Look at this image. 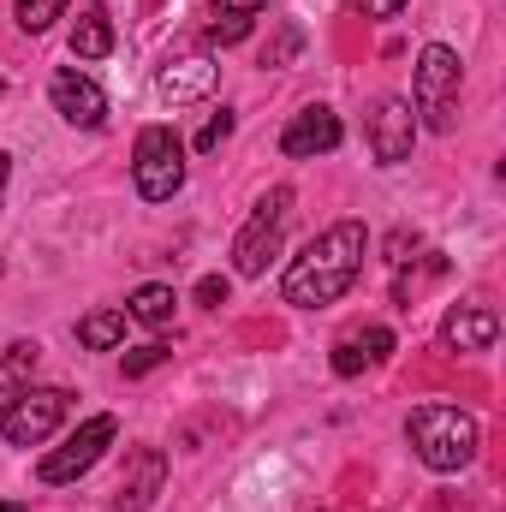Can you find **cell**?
Here are the masks:
<instances>
[{
    "label": "cell",
    "instance_id": "6da1fadb",
    "mask_svg": "<svg viewBox=\"0 0 506 512\" xmlns=\"http://www.w3.org/2000/svg\"><path fill=\"white\" fill-rule=\"evenodd\" d=\"M364 251H370V227L364 221H334L328 233H316L304 251L286 262L280 274V298L298 304V310H328L340 304L358 274H364Z\"/></svg>",
    "mask_w": 506,
    "mask_h": 512
},
{
    "label": "cell",
    "instance_id": "9c48e42d",
    "mask_svg": "<svg viewBox=\"0 0 506 512\" xmlns=\"http://www.w3.org/2000/svg\"><path fill=\"white\" fill-rule=\"evenodd\" d=\"M48 102H54V114L66 120V126L78 131H96L108 120V96L96 90V78H84V72H54V84H48Z\"/></svg>",
    "mask_w": 506,
    "mask_h": 512
},
{
    "label": "cell",
    "instance_id": "484cf974",
    "mask_svg": "<svg viewBox=\"0 0 506 512\" xmlns=\"http://www.w3.org/2000/svg\"><path fill=\"white\" fill-rule=\"evenodd\" d=\"M364 6V18H399L405 12V0H358Z\"/></svg>",
    "mask_w": 506,
    "mask_h": 512
},
{
    "label": "cell",
    "instance_id": "f546056e",
    "mask_svg": "<svg viewBox=\"0 0 506 512\" xmlns=\"http://www.w3.org/2000/svg\"><path fill=\"white\" fill-rule=\"evenodd\" d=\"M0 96H6V84H0Z\"/></svg>",
    "mask_w": 506,
    "mask_h": 512
},
{
    "label": "cell",
    "instance_id": "4316f807",
    "mask_svg": "<svg viewBox=\"0 0 506 512\" xmlns=\"http://www.w3.org/2000/svg\"><path fill=\"white\" fill-rule=\"evenodd\" d=\"M221 6H227V12H251V18H256V12H262L268 0H221Z\"/></svg>",
    "mask_w": 506,
    "mask_h": 512
},
{
    "label": "cell",
    "instance_id": "8992f818",
    "mask_svg": "<svg viewBox=\"0 0 506 512\" xmlns=\"http://www.w3.org/2000/svg\"><path fill=\"white\" fill-rule=\"evenodd\" d=\"M286 221H292V191L286 185H274L262 203H256V215L245 221V233L233 239V268L256 280V274H268V256L280 251V239H286Z\"/></svg>",
    "mask_w": 506,
    "mask_h": 512
},
{
    "label": "cell",
    "instance_id": "52a82bcc",
    "mask_svg": "<svg viewBox=\"0 0 506 512\" xmlns=\"http://www.w3.org/2000/svg\"><path fill=\"white\" fill-rule=\"evenodd\" d=\"M60 423H66V393L60 387H24L0 417V435L12 447H42Z\"/></svg>",
    "mask_w": 506,
    "mask_h": 512
},
{
    "label": "cell",
    "instance_id": "2e32d148",
    "mask_svg": "<svg viewBox=\"0 0 506 512\" xmlns=\"http://www.w3.org/2000/svg\"><path fill=\"white\" fill-rule=\"evenodd\" d=\"M72 54H78V60L114 54V18H108L102 6H84V12H78V24H72Z\"/></svg>",
    "mask_w": 506,
    "mask_h": 512
},
{
    "label": "cell",
    "instance_id": "d4e9b609",
    "mask_svg": "<svg viewBox=\"0 0 506 512\" xmlns=\"http://www.w3.org/2000/svg\"><path fill=\"white\" fill-rule=\"evenodd\" d=\"M411 251H417V233H405V227H399V233L387 239V262H393V268H405V262H411Z\"/></svg>",
    "mask_w": 506,
    "mask_h": 512
},
{
    "label": "cell",
    "instance_id": "4fadbf2b",
    "mask_svg": "<svg viewBox=\"0 0 506 512\" xmlns=\"http://www.w3.org/2000/svg\"><path fill=\"white\" fill-rule=\"evenodd\" d=\"M155 84H161V96H167V102H197V96H209V90H215V60H209V54L167 60Z\"/></svg>",
    "mask_w": 506,
    "mask_h": 512
},
{
    "label": "cell",
    "instance_id": "ba28073f",
    "mask_svg": "<svg viewBox=\"0 0 506 512\" xmlns=\"http://www.w3.org/2000/svg\"><path fill=\"white\" fill-rule=\"evenodd\" d=\"M340 114L334 108H322V102H310L304 114H292L286 131H280V155H292V161H316V155H328V149H340Z\"/></svg>",
    "mask_w": 506,
    "mask_h": 512
},
{
    "label": "cell",
    "instance_id": "7402d4cb",
    "mask_svg": "<svg viewBox=\"0 0 506 512\" xmlns=\"http://www.w3.org/2000/svg\"><path fill=\"white\" fill-rule=\"evenodd\" d=\"M167 358H173V352H167L161 340H149V346H137V352L126 358V382H137V376H149V370H161Z\"/></svg>",
    "mask_w": 506,
    "mask_h": 512
},
{
    "label": "cell",
    "instance_id": "7c38bea8",
    "mask_svg": "<svg viewBox=\"0 0 506 512\" xmlns=\"http://www.w3.org/2000/svg\"><path fill=\"white\" fill-rule=\"evenodd\" d=\"M441 340H447L453 352H489V346L501 340V316H495L489 304H453L447 322H441Z\"/></svg>",
    "mask_w": 506,
    "mask_h": 512
},
{
    "label": "cell",
    "instance_id": "603a6c76",
    "mask_svg": "<svg viewBox=\"0 0 506 512\" xmlns=\"http://www.w3.org/2000/svg\"><path fill=\"white\" fill-rule=\"evenodd\" d=\"M227 131H233V114H227V108H221V114H215V120H209V126L197 131V149H203V155H209V149H221V137H227Z\"/></svg>",
    "mask_w": 506,
    "mask_h": 512
},
{
    "label": "cell",
    "instance_id": "ac0fdd59",
    "mask_svg": "<svg viewBox=\"0 0 506 512\" xmlns=\"http://www.w3.org/2000/svg\"><path fill=\"white\" fill-rule=\"evenodd\" d=\"M78 340H84L90 352H114V346L126 340V310H90V316L78 322Z\"/></svg>",
    "mask_w": 506,
    "mask_h": 512
},
{
    "label": "cell",
    "instance_id": "cb8c5ba5",
    "mask_svg": "<svg viewBox=\"0 0 506 512\" xmlns=\"http://www.w3.org/2000/svg\"><path fill=\"white\" fill-rule=\"evenodd\" d=\"M197 304H203V310H221V304H227V280H221V274L197 280Z\"/></svg>",
    "mask_w": 506,
    "mask_h": 512
},
{
    "label": "cell",
    "instance_id": "f1b7e54d",
    "mask_svg": "<svg viewBox=\"0 0 506 512\" xmlns=\"http://www.w3.org/2000/svg\"><path fill=\"white\" fill-rule=\"evenodd\" d=\"M0 512H30L24 501H0Z\"/></svg>",
    "mask_w": 506,
    "mask_h": 512
},
{
    "label": "cell",
    "instance_id": "44dd1931",
    "mask_svg": "<svg viewBox=\"0 0 506 512\" xmlns=\"http://www.w3.org/2000/svg\"><path fill=\"white\" fill-rule=\"evenodd\" d=\"M298 48H304V30H298V24H286V30L262 48V66H268V72H274V66H292V54H298Z\"/></svg>",
    "mask_w": 506,
    "mask_h": 512
},
{
    "label": "cell",
    "instance_id": "ffe728a7",
    "mask_svg": "<svg viewBox=\"0 0 506 512\" xmlns=\"http://www.w3.org/2000/svg\"><path fill=\"white\" fill-rule=\"evenodd\" d=\"M54 18H66V0H18V24H24L30 36H42Z\"/></svg>",
    "mask_w": 506,
    "mask_h": 512
},
{
    "label": "cell",
    "instance_id": "30bf717a",
    "mask_svg": "<svg viewBox=\"0 0 506 512\" xmlns=\"http://www.w3.org/2000/svg\"><path fill=\"white\" fill-rule=\"evenodd\" d=\"M411 143H417V114H411V102H399V96L376 102V114H370V155H376L381 167H399V161L411 155Z\"/></svg>",
    "mask_w": 506,
    "mask_h": 512
},
{
    "label": "cell",
    "instance_id": "d6986e66",
    "mask_svg": "<svg viewBox=\"0 0 506 512\" xmlns=\"http://www.w3.org/2000/svg\"><path fill=\"white\" fill-rule=\"evenodd\" d=\"M251 12H227V6H215V18H209V30H203V42L209 48H233V42H245L251 36Z\"/></svg>",
    "mask_w": 506,
    "mask_h": 512
},
{
    "label": "cell",
    "instance_id": "9a60e30c",
    "mask_svg": "<svg viewBox=\"0 0 506 512\" xmlns=\"http://www.w3.org/2000/svg\"><path fill=\"white\" fill-rule=\"evenodd\" d=\"M36 364H42V346H36V340H12V346L0 352V417H6V405L30 387Z\"/></svg>",
    "mask_w": 506,
    "mask_h": 512
},
{
    "label": "cell",
    "instance_id": "5b68a950",
    "mask_svg": "<svg viewBox=\"0 0 506 512\" xmlns=\"http://www.w3.org/2000/svg\"><path fill=\"white\" fill-rule=\"evenodd\" d=\"M114 435H120V417H108V411H96V417H84L54 453H42V465H36V477L48 483V489H60V483H78L108 447H114Z\"/></svg>",
    "mask_w": 506,
    "mask_h": 512
},
{
    "label": "cell",
    "instance_id": "83f0119b",
    "mask_svg": "<svg viewBox=\"0 0 506 512\" xmlns=\"http://www.w3.org/2000/svg\"><path fill=\"white\" fill-rule=\"evenodd\" d=\"M6 179H12V155L0 149V203H6Z\"/></svg>",
    "mask_w": 506,
    "mask_h": 512
},
{
    "label": "cell",
    "instance_id": "3957f363",
    "mask_svg": "<svg viewBox=\"0 0 506 512\" xmlns=\"http://www.w3.org/2000/svg\"><path fill=\"white\" fill-rule=\"evenodd\" d=\"M459 78H465V66H459V54H453L447 42H429V48L417 54L411 114H423V126L429 131H453L459 126Z\"/></svg>",
    "mask_w": 506,
    "mask_h": 512
},
{
    "label": "cell",
    "instance_id": "7a4b0ae2",
    "mask_svg": "<svg viewBox=\"0 0 506 512\" xmlns=\"http://www.w3.org/2000/svg\"><path fill=\"white\" fill-rule=\"evenodd\" d=\"M405 435H411L417 459H423L429 471H441V477H447V471H465V465L477 459V447H483L477 417L459 411V405H417L411 423H405Z\"/></svg>",
    "mask_w": 506,
    "mask_h": 512
},
{
    "label": "cell",
    "instance_id": "8fae6325",
    "mask_svg": "<svg viewBox=\"0 0 506 512\" xmlns=\"http://www.w3.org/2000/svg\"><path fill=\"white\" fill-rule=\"evenodd\" d=\"M161 483H167V453H161V447H137L131 465H126V477H120V495H114L108 512H149L155 495H161Z\"/></svg>",
    "mask_w": 506,
    "mask_h": 512
},
{
    "label": "cell",
    "instance_id": "277c9868",
    "mask_svg": "<svg viewBox=\"0 0 506 512\" xmlns=\"http://www.w3.org/2000/svg\"><path fill=\"white\" fill-rule=\"evenodd\" d=\"M131 179L143 203H167L185 185V143L173 126H143L131 143Z\"/></svg>",
    "mask_w": 506,
    "mask_h": 512
},
{
    "label": "cell",
    "instance_id": "e0dca14e",
    "mask_svg": "<svg viewBox=\"0 0 506 512\" xmlns=\"http://www.w3.org/2000/svg\"><path fill=\"white\" fill-rule=\"evenodd\" d=\"M173 304H179V298H173V286H155V280H149V286H137V292H131L126 316H131V322H143V328H167V322H173Z\"/></svg>",
    "mask_w": 506,
    "mask_h": 512
},
{
    "label": "cell",
    "instance_id": "5bb4252c",
    "mask_svg": "<svg viewBox=\"0 0 506 512\" xmlns=\"http://www.w3.org/2000/svg\"><path fill=\"white\" fill-rule=\"evenodd\" d=\"M393 358V334L387 328H364V334H346L334 346V376H358L370 364H387Z\"/></svg>",
    "mask_w": 506,
    "mask_h": 512
}]
</instances>
